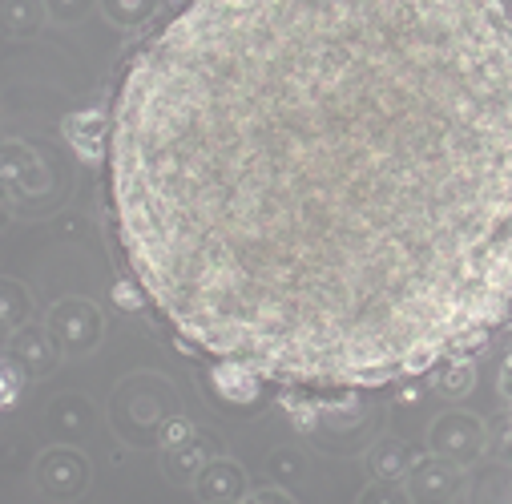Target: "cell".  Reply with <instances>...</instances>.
<instances>
[{"label":"cell","mask_w":512,"mask_h":504,"mask_svg":"<svg viewBox=\"0 0 512 504\" xmlns=\"http://www.w3.org/2000/svg\"><path fill=\"white\" fill-rule=\"evenodd\" d=\"M113 234L182 347L383 388L512 311L500 0H182L130 53Z\"/></svg>","instance_id":"1"},{"label":"cell","mask_w":512,"mask_h":504,"mask_svg":"<svg viewBox=\"0 0 512 504\" xmlns=\"http://www.w3.org/2000/svg\"><path fill=\"white\" fill-rule=\"evenodd\" d=\"M105 420L125 448H162V436L182 420V396L158 371H130L109 392Z\"/></svg>","instance_id":"2"},{"label":"cell","mask_w":512,"mask_h":504,"mask_svg":"<svg viewBox=\"0 0 512 504\" xmlns=\"http://www.w3.org/2000/svg\"><path fill=\"white\" fill-rule=\"evenodd\" d=\"M0 190L13 202V210H29V214H45L57 206V174L49 170V162L17 138H0Z\"/></svg>","instance_id":"3"},{"label":"cell","mask_w":512,"mask_h":504,"mask_svg":"<svg viewBox=\"0 0 512 504\" xmlns=\"http://www.w3.org/2000/svg\"><path fill=\"white\" fill-rule=\"evenodd\" d=\"M222 440L214 436V432H206V428H198V424H190L186 416L182 420H174L170 428H166V436H162V472H166V480L170 484H178V488H194V480L202 476V468L210 464V460H218L222 456Z\"/></svg>","instance_id":"4"},{"label":"cell","mask_w":512,"mask_h":504,"mask_svg":"<svg viewBox=\"0 0 512 504\" xmlns=\"http://www.w3.org/2000/svg\"><path fill=\"white\" fill-rule=\"evenodd\" d=\"M53 335V343L61 347L65 359H77V355H93L105 339V311L93 303V299H57L45 319H41Z\"/></svg>","instance_id":"5"},{"label":"cell","mask_w":512,"mask_h":504,"mask_svg":"<svg viewBox=\"0 0 512 504\" xmlns=\"http://www.w3.org/2000/svg\"><path fill=\"white\" fill-rule=\"evenodd\" d=\"M488 444H492L488 424H484L476 412H464V408L440 412V416L432 420V428H428V448H432L436 456L460 464V468L480 464V460L488 456Z\"/></svg>","instance_id":"6"},{"label":"cell","mask_w":512,"mask_h":504,"mask_svg":"<svg viewBox=\"0 0 512 504\" xmlns=\"http://www.w3.org/2000/svg\"><path fill=\"white\" fill-rule=\"evenodd\" d=\"M89 480H93V464L81 448L73 444H53L37 456L33 464V484L41 496L57 500V504H73L89 492Z\"/></svg>","instance_id":"7"},{"label":"cell","mask_w":512,"mask_h":504,"mask_svg":"<svg viewBox=\"0 0 512 504\" xmlns=\"http://www.w3.org/2000/svg\"><path fill=\"white\" fill-rule=\"evenodd\" d=\"M400 484H404V492H408L412 504H452V500H460V492H464L468 480H464V468L460 464L428 452V456L412 460V468H408V476Z\"/></svg>","instance_id":"8"},{"label":"cell","mask_w":512,"mask_h":504,"mask_svg":"<svg viewBox=\"0 0 512 504\" xmlns=\"http://www.w3.org/2000/svg\"><path fill=\"white\" fill-rule=\"evenodd\" d=\"M9 359L21 367L25 380H45V375L57 371V363L65 359L61 347L53 343L45 323H25L21 331L9 335Z\"/></svg>","instance_id":"9"},{"label":"cell","mask_w":512,"mask_h":504,"mask_svg":"<svg viewBox=\"0 0 512 504\" xmlns=\"http://www.w3.org/2000/svg\"><path fill=\"white\" fill-rule=\"evenodd\" d=\"M61 138L69 142V150L77 154V162L97 166L109 154V117L101 109H93V105L89 109H73L61 121Z\"/></svg>","instance_id":"10"},{"label":"cell","mask_w":512,"mask_h":504,"mask_svg":"<svg viewBox=\"0 0 512 504\" xmlns=\"http://www.w3.org/2000/svg\"><path fill=\"white\" fill-rule=\"evenodd\" d=\"M194 496L198 504H242L250 496V480L246 468L230 456H218L202 468V476L194 480Z\"/></svg>","instance_id":"11"},{"label":"cell","mask_w":512,"mask_h":504,"mask_svg":"<svg viewBox=\"0 0 512 504\" xmlns=\"http://www.w3.org/2000/svg\"><path fill=\"white\" fill-rule=\"evenodd\" d=\"M210 392L222 400V404H234V408H246V404H254L263 396V375L254 371V367H246V363H234V359H214L210 363Z\"/></svg>","instance_id":"12"},{"label":"cell","mask_w":512,"mask_h":504,"mask_svg":"<svg viewBox=\"0 0 512 504\" xmlns=\"http://www.w3.org/2000/svg\"><path fill=\"white\" fill-rule=\"evenodd\" d=\"M45 428H49L53 444H73L77 448L93 432V404L77 392H61L45 412Z\"/></svg>","instance_id":"13"},{"label":"cell","mask_w":512,"mask_h":504,"mask_svg":"<svg viewBox=\"0 0 512 504\" xmlns=\"http://www.w3.org/2000/svg\"><path fill=\"white\" fill-rule=\"evenodd\" d=\"M315 392V408H319V424L331 432H351L363 424L367 416V400L359 388H311Z\"/></svg>","instance_id":"14"},{"label":"cell","mask_w":512,"mask_h":504,"mask_svg":"<svg viewBox=\"0 0 512 504\" xmlns=\"http://www.w3.org/2000/svg\"><path fill=\"white\" fill-rule=\"evenodd\" d=\"M412 460H416V456H412V448H408L400 436H379V440H371V448H367V456H363V468H367L371 480L400 484V480L408 476Z\"/></svg>","instance_id":"15"},{"label":"cell","mask_w":512,"mask_h":504,"mask_svg":"<svg viewBox=\"0 0 512 504\" xmlns=\"http://www.w3.org/2000/svg\"><path fill=\"white\" fill-rule=\"evenodd\" d=\"M476 388V359L472 351H456V355H444L436 367H432V392L444 396V400H464L472 396Z\"/></svg>","instance_id":"16"},{"label":"cell","mask_w":512,"mask_h":504,"mask_svg":"<svg viewBox=\"0 0 512 504\" xmlns=\"http://www.w3.org/2000/svg\"><path fill=\"white\" fill-rule=\"evenodd\" d=\"M49 9L45 0H0V33L13 41H29L45 29Z\"/></svg>","instance_id":"17"},{"label":"cell","mask_w":512,"mask_h":504,"mask_svg":"<svg viewBox=\"0 0 512 504\" xmlns=\"http://www.w3.org/2000/svg\"><path fill=\"white\" fill-rule=\"evenodd\" d=\"M33 323V291L21 279L0 275V335H13Z\"/></svg>","instance_id":"18"},{"label":"cell","mask_w":512,"mask_h":504,"mask_svg":"<svg viewBox=\"0 0 512 504\" xmlns=\"http://www.w3.org/2000/svg\"><path fill=\"white\" fill-rule=\"evenodd\" d=\"M311 476V460H307V452L303 448H291V444H279V448H271V456H267V480L275 484V488H299L303 480Z\"/></svg>","instance_id":"19"},{"label":"cell","mask_w":512,"mask_h":504,"mask_svg":"<svg viewBox=\"0 0 512 504\" xmlns=\"http://www.w3.org/2000/svg\"><path fill=\"white\" fill-rule=\"evenodd\" d=\"M158 5L162 0H97L101 17L113 29H146L158 17Z\"/></svg>","instance_id":"20"},{"label":"cell","mask_w":512,"mask_h":504,"mask_svg":"<svg viewBox=\"0 0 512 504\" xmlns=\"http://www.w3.org/2000/svg\"><path fill=\"white\" fill-rule=\"evenodd\" d=\"M279 404H283V412L291 416L295 432L311 436V432L323 428V424H319V408H315V392H311V388H295V384H287V388L279 392Z\"/></svg>","instance_id":"21"},{"label":"cell","mask_w":512,"mask_h":504,"mask_svg":"<svg viewBox=\"0 0 512 504\" xmlns=\"http://www.w3.org/2000/svg\"><path fill=\"white\" fill-rule=\"evenodd\" d=\"M45 9H49V21L57 25H81L97 9V0H45Z\"/></svg>","instance_id":"22"},{"label":"cell","mask_w":512,"mask_h":504,"mask_svg":"<svg viewBox=\"0 0 512 504\" xmlns=\"http://www.w3.org/2000/svg\"><path fill=\"white\" fill-rule=\"evenodd\" d=\"M109 299H113V307L134 311V315L150 307V299H146V291H142V283H138V279H117V283L109 287Z\"/></svg>","instance_id":"23"},{"label":"cell","mask_w":512,"mask_h":504,"mask_svg":"<svg viewBox=\"0 0 512 504\" xmlns=\"http://www.w3.org/2000/svg\"><path fill=\"white\" fill-rule=\"evenodd\" d=\"M21 384H25L21 367H17L9 355H0V412L17 404V396H21Z\"/></svg>","instance_id":"24"},{"label":"cell","mask_w":512,"mask_h":504,"mask_svg":"<svg viewBox=\"0 0 512 504\" xmlns=\"http://www.w3.org/2000/svg\"><path fill=\"white\" fill-rule=\"evenodd\" d=\"M355 504H412V500H408L404 484H383V480H371V484L359 492V500H355Z\"/></svg>","instance_id":"25"},{"label":"cell","mask_w":512,"mask_h":504,"mask_svg":"<svg viewBox=\"0 0 512 504\" xmlns=\"http://www.w3.org/2000/svg\"><path fill=\"white\" fill-rule=\"evenodd\" d=\"M242 504H295V496H291L287 488H275V484H271V488H254Z\"/></svg>","instance_id":"26"},{"label":"cell","mask_w":512,"mask_h":504,"mask_svg":"<svg viewBox=\"0 0 512 504\" xmlns=\"http://www.w3.org/2000/svg\"><path fill=\"white\" fill-rule=\"evenodd\" d=\"M9 222H13V202L5 198V190H0V234L9 230Z\"/></svg>","instance_id":"27"},{"label":"cell","mask_w":512,"mask_h":504,"mask_svg":"<svg viewBox=\"0 0 512 504\" xmlns=\"http://www.w3.org/2000/svg\"><path fill=\"white\" fill-rule=\"evenodd\" d=\"M500 396H512V359H504L500 367Z\"/></svg>","instance_id":"28"},{"label":"cell","mask_w":512,"mask_h":504,"mask_svg":"<svg viewBox=\"0 0 512 504\" xmlns=\"http://www.w3.org/2000/svg\"><path fill=\"white\" fill-rule=\"evenodd\" d=\"M396 400H400V404H420V388L404 380V388H400V396H396Z\"/></svg>","instance_id":"29"}]
</instances>
